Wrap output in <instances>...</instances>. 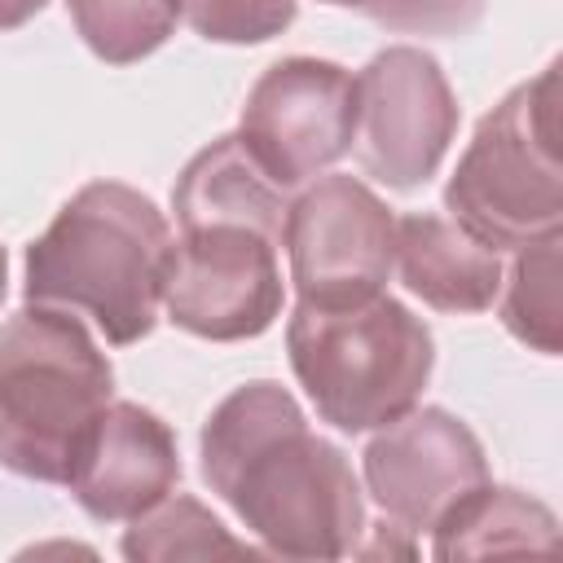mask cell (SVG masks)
Segmentation results:
<instances>
[{"mask_svg":"<svg viewBox=\"0 0 563 563\" xmlns=\"http://www.w3.org/2000/svg\"><path fill=\"white\" fill-rule=\"evenodd\" d=\"M202 479L264 554L347 559L365 537V497L347 453L317 431L299 400L251 378L233 387L198 435Z\"/></svg>","mask_w":563,"mask_h":563,"instance_id":"1","label":"cell"},{"mask_svg":"<svg viewBox=\"0 0 563 563\" xmlns=\"http://www.w3.org/2000/svg\"><path fill=\"white\" fill-rule=\"evenodd\" d=\"M172 224L123 180L84 185L26 246V303L88 317L106 343H141L163 308Z\"/></svg>","mask_w":563,"mask_h":563,"instance_id":"2","label":"cell"},{"mask_svg":"<svg viewBox=\"0 0 563 563\" xmlns=\"http://www.w3.org/2000/svg\"><path fill=\"white\" fill-rule=\"evenodd\" d=\"M114 396V369L75 312L26 303L0 325V466L70 484L79 449Z\"/></svg>","mask_w":563,"mask_h":563,"instance_id":"3","label":"cell"},{"mask_svg":"<svg viewBox=\"0 0 563 563\" xmlns=\"http://www.w3.org/2000/svg\"><path fill=\"white\" fill-rule=\"evenodd\" d=\"M290 369L317 418L361 435L413 409L435 369V339L400 299L295 303L286 321Z\"/></svg>","mask_w":563,"mask_h":563,"instance_id":"4","label":"cell"},{"mask_svg":"<svg viewBox=\"0 0 563 563\" xmlns=\"http://www.w3.org/2000/svg\"><path fill=\"white\" fill-rule=\"evenodd\" d=\"M444 207L493 251H519L563 229L559 62L515 84L479 119L444 185Z\"/></svg>","mask_w":563,"mask_h":563,"instance_id":"5","label":"cell"},{"mask_svg":"<svg viewBox=\"0 0 563 563\" xmlns=\"http://www.w3.org/2000/svg\"><path fill=\"white\" fill-rule=\"evenodd\" d=\"M282 246L299 303H361L396 268V216L365 180L321 172L290 202Z\"/></svg>","mask_w":563,"mask_h":563,"instance_id":"6","label":"cell"},{"mask_svg":"<svg viewBox=\"0 0 563 563\" xmlns=\"http://www.w3.org/2000/svg\"><path fill=\"white\" fill-rule=\"evenodd\" d=\"M457 97L440 62L413 44L374 53L356 75L352 150L387 189L409 194L427 185L457 136Z\"/></svg>","mask_w":563,"mask_h":563,"instance_id":"7","label":"cell"},{"mask_svg":"<svg viewBox=\"0 0 563 563\" xmlns=\"http://www.w3.org/2000/svg\"><path fill=\"white\" fill-rule=\"evenodd\" d=\"M356 75L325 57H282L246 92L238 136L282 185H308L352 154Z\"/></svg>","mask_w":563,"mask_h":563,"instance_id":"8","label":"cell"},{"mask_svg":"<svg viewBox=\"0 0 563 563\" xmlns=\"http://www.w3.org/2000/svg\"><path fill=\"white\" fill-rule=\"evenodd\" d=\"M163 312L176 330L211 343L264 334L282 317L277 242L251 229H194L172 242Z\"/></svg>","mask_w":563,"mask_h":563,"instance_id":"9","label":"cell"},{"mask_svg":"<svg viewBox=\"0 0 563 563\" xmlns=\"http://www.w3.org/2000/svg\"><path fill=\"white\" fill-rule=\"evenodd\" d=\"M361 471L383 519L405 532H435L471 493L488 484L479 435L440 405H413L383 422L361 453Z\"/></svg>","mask_w":563,"mask_h":563,"instance_id":"10","label":"cell"},{"mask_svg":"<svg viewBox=\"0 0 563 563\" xmlns=\"http://www.w3.org/2000/svg\"><path fill=\"white\" fill-rule=\"evenodd\" d=\"M176 484L180 449L172 427L136 400H110L92 422L66 488L88 519L132 523L167 493H176Z\"/></svg>","mask_w":563,"mask_h":563,"instance_id":"11","label":"cell"},{"mask_svg":"<svg viewBox=\"0 0 563 563\" xmlns=\"http://www.w3.org/2000/svg\"><path fill=\"white\" fill-rule=\"evenodd\" d=\"M290 189H282L242 145V136H220L198 150L172 189V211L180 233L194 229H251L282 246Z\"/></svg>","mask_w":563,"mask_h":563,"instance_id":"12","label":"cell"},{"mask_svg":"<svg viewBox=\"0 0 563 563\" xmlns=\"http://www.w3.org/2000/svg\"><path fill=\"white\" fill-rule=\"evenodd\" d=\"M405 290L435 312H484L501 286V251L453 216L413 211L396 220V268Z\"/></svg>","mask_w":563,"mask_h":563,"instance_id":"13","label":"cell"},{"mask_svg":"<svg viewBox=\"0 0 563 563\" xmlns=\"http://www.w3.org/2000/svg\"><path fill=\"white\" fill-rule=\"evenodd\" d=\"M435 559H488V554H550L559 545V519L545 501L510 484H484L435 532Z\"/></svg>","mask_w":563,"mask_h":563,"instance_id":"14","label":"cell"},{"mask_svg":"<svg viewBox=\"0 0 563 563\" xmlns=\"http://www.w3.org/2000/svg\"><path fill=\"white\" fill-rule=\"evenodd\" d=\"M501 325L532 352L559 356L563 347V290H559V233L515 251L497 286Z\"/></svg>","mask_w":563,"mask_h":563,"instance_id":"15","label":"cell"},{"mask_svg":"<svg viewBox=\"0 0 563 563\" xmlns=\"http://www.w3.org/2000/svg\"><path fill=\"white\" fill-rule=\"evenodd\" d=\"M123 554L136 563H172V559H216V554H255L246 541H238L198 497L167 493L158 506L132 519L123 532Z\"/></svg>","mask_w":563,"mask_h":563,"instance_id":"16","label":"cell"},{"mask_svg":"<svg viewBox=\"0 0 563 563\" xmlns=\"http://www.w3.org/2000/svg\"><path fill=\"white\" fill-rule=\"evenodd\" d=\"M79 40L110 66H132L163 48L180 22V0H66Z\"/></svg>","mask_w":563,"mask_h":563,"instance_id":"17","label":"cell"},{"mask_svg":"<svg viewBox=\"0 0 563 563\" xmlns=\"http://www.w3.org/2000/svg\"><path fill=\"white\" fill-rule=\"evenodd\" d=\"M295 0H180V18L211 44H264L295 22Z\"/></svg>","mask_w":563,"mask_h":563,"instance_id":"18","label":"cell"},{"mask_svg":"<svg viewBox=\"0 0 563 563\" xmlns=\"http://www.w3.org/2000/svg\"><path fill=\"white\" fill-rule=\"evenodd\" d=\"M369 22L400 35H471L484 18V0H369L361 9Z\"/></svg>","mask_w":563,"mask_h":563,"instance_id":"19","label":"cell"},{"mask_svg":"<svg viewBox=\"0 0 563 563\" xmlns=\"http://www.w3.org/2000/svg\"><path fill=\"white\" fill-rule=\"evenodd\" d=\"M48 0H0V31H13L22 22H31Z\"/></svg>","mask_w":563,"mask_h":563,"instance_id":"20","label":"cell"},{"mask_svg":"<svg viewBox=\"0 0 563 563\" xmlns=\"http://www.w3.org/2000/svg\"><path fill=\"white\" fill-rule=\"evenodd\" d=\"M4 290H9V255L0 246V303H4Z\"/></svg>","mask_w":563,"mask_h":563,"instance_id":"21","label":"cell"},{"mask_svg":"<svg viewBox=\"0 0 563 563\" xmlns=\"http://www.w3.org/2000/svg\"><path fill=\"white\" fill-rule=\"evenodd\" d=\"M321 4H343V9H365L369 0H321Z\"/></svg>","mask_w":563,"mask_h":563,"instance_id":"22","label":"cell"}]
</instances>
